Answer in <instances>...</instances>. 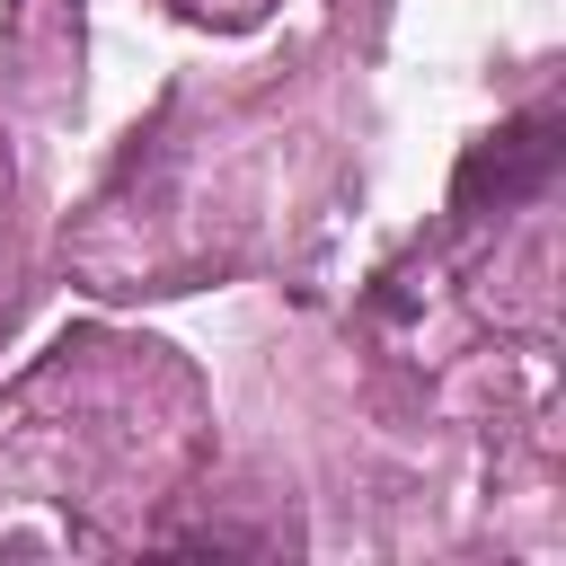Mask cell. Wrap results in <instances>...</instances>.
<instances>
[{"label":"cell","instance_id":"cell-1","mask_svg":"<svg viewBox=\"0 0 566 566\" xmlns=\"http://www.w3.org/2000/svg\"><path fill=\"white\" fill-rule=\"evenodd\" d=\"M557 159H566L557 115H513V124H495V133H478V142L460 150V168H451V212H460V221L513 212V203L548 195Z\"/></svg>","mask_w":566,"mask_h":566}]
</instances>
